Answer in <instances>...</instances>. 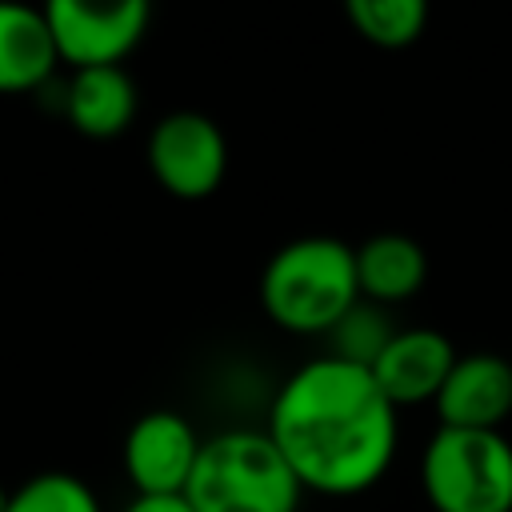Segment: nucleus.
<instances>
[{"instance_id":"obj_15","label":"nucleus","mask_w":512,"mask_h":512,"mask_svg":"<svg viewBox=\"0 0 512 512\" xmlns=\"http://www.w3.org/2000/svg\"><path fill=\"white\" fill-rule=\"evenodd\" d=\"M8 512H100V500L72 472H40L12 492Z\"/></svg>"},{"instance_id":"obj_6","label":"nucleus","mask_w":512,"mask_h":512,"mask_svg":"<svg viewBox=\"0 0 512 512\" xmlns=\"http://www.w3.org/2000/svg\"><path fill=\"white\" fill-rule=\"evenodd\" d=\"M148 168L176 200H204L220 188L228 144L204 112H168L148 136Z\"/></svg>"},{"instance_id":"obj_3","label":"nucleus","mask_w":512,"mask_h":512,"mask_svg":"<svg viewBox=\"0 0 512 512\" xmlns=\"http://www.w3.org/2000/svg\"><path fill=\"white\" fill-rule=\"evenodd\" d=\"M304 484L268 432L232 428L204 440L184 500L196 512H296Z\"/></svg>"},{"instance_id":"obj_4","label":"nucleus","mask_w":512,"mask_h":512,"mask_svg":"<svg viewBox=\"0 0 512 512\" xmlns=\"http://www.w3.org/2000/svg\"><path fill=\"white\" fill-rule=\"evenodd\" d=\"M420 484L436 512H512V444L504 432L440 428L420 456Z\"/></svg>"},{"instance_id":"obj_8","label":"nucleus","mask_w":512,"mask_h":512,"mask_svg":"<svg viewBox=\"0 0 512 512\" xmlns=\"http://www.w3.org/2000/svg\"><path fill=\"white\" fill-rule=\"evenodd\" d=\"M432 404L440 412V428L500 432V424L512 416V364L492 352L456 356Z\"/></svg>"},{"instance_id":"obj_17","label":"nucleus","mask_w":512,"mask_h":512,"mask_svg":"<svg viewBox=\"0 0 512 512\" xmlns=\"http://www.w3.org/2000/svg\"><path fill=\"white\" fill-rule=\"evenodd\" d=\"M8 504H12V492L0 484V512H8Z\"/></svg>"},{"instance_id":"obj_16","label":"nucleus","mask_w":512,"mask_h":512,"mask_svg":"<svg viewBox=\"0 0 512 512\" xmlns=\"http://www.w3.org/2000/svg\"><path fill=\"white\" fill-rule=\"evenodd\" d=\"M124 512H196L184 496H136Z\"/></svg>"},{"instance_id":"obj_12","label":"nucleus","mask_w":512,"mask_h":512,"mask_svg":"<svg viewBox=\"0 0 512 512\" xmlns=\"http://www.w3.org/2000/svg\"><path fill=\"white\" fill-rule=\"evenodd\" d=\"M356 280L360 300H372L380 308L412 300L428 280V256L412 236L380 232L356 248Z\"/></svg>"},{"instance_id":"obj_11","label":"nucleus","mask_w":512,"mask_h":512,"mask_svg":"<svg viewBox=\"0 0 512 512\" xmlns=\"http://www.w3.org/2000/svg\"><path fill=\"white\" fill-rule=\"evenodd\" d=\"M56 64L44 8L0 0V92H36L52 80Z\"/></svg>"},{"instance_id":"obj_1","label":"nucleus","mask_w":512,"mask_h":512,"mask_svg":"<svg viewBox=\"0 0 512 512\" xmlns=\"http://www.w3.org/2000/svg\"><path fill=\"white\" fill-rule=\"evenodd\" d=\"M268 436L304 492L356 496L388 472L400 420L368 368L320 356L280 384Z\"/></svg>"},{"instance_id":"obj_7","label":"nucleus","mask_w":512,"mask_h":512,"mask_svg":"<svg viewBox=\"0 0 512 512\" xmlns=\"http://www.w3.org/2000/svg\"><path fill=\"white\" fill-rule=\"evenodd\" d=\"M204 440L176 412H144L124 440V472L136 496H184Z\"/></svg>"},{"instance_id":"obj_9","label":"nucleus","mask_w":512,"mask_h":512,"mask_svg":"<svg viewBox=\"0 0 512 512\" xmlns=\"http://www.w3.org/2000/svg\"><path fill=\"white\" fill-rule=\"evenodd\" d=\"M452 364H456V348L448 344V336L432 328H396V336L368 372L376 376L380 392L396 408H404V404L436 400Z\"/></svg>"},{"instance_id":"obj_5","label":"nucleus","mask_w":512,"mask_h":512,"mask_svg":"<svg viewBox=\"0 0 512 512\" xmlns=\"http://www.w3.org/2000/svg\"><path fill=\"white\" fill-rule=\"evenodd\" d=\"M56 56L80 68H120L148 32L144 0H52L44 8Z\"/></svg>"},{"instance_id":"obj_13","label":"nucleus","mask_w":512,"mask_h":512,"mask_svg":"<svg viewBox=\"0 0 512 512\" xmlns=\"http://www.w3.org/2000/svg\"><path fill=\"white\" fill-rule=\"evenodd\" d=\"M392 336H396V328L388 324V312L380 304H372V300H356L336 320V328L324 340H328V356H336L344 364L372 368L380 360V352L388 348Z\"/></svg>"},{"instance_id":"obj_14","label":"nucleus","mask_w":512,"mask_h":512,"mask_svg":"<svg viewBox=\"0 0 512 512\" xmlns=\"http://www.w3.org/2000/svg\"><path fill=\"white\" fill-rule=\"evenodd\" d=\"M348 20L376 48H408L428 24V8L420 0H352Z\"/></svg>"},{"instance_id":"obj_2","label":"nucleus","mask_w":512,"mask_h":512,"mask_svg":"<svg viewBox=\"0 0 512 512\" xmlns=\"http://www.w3.org/2000/svg\"><path fill=\"white\" fill-rule=\"evenodd\" d=\"M356 300V248L332 236H300L284 244L260 276L264 312L272 324L300 336H328Z\"/></svg>"},{"instance_id":"obj_10","label":"nucleus","mask_w":512,"mask_h":512,"mask_svg":"<svg viewBox=\"0 0 512 512\" xmlns=\"http://www.w3.org/2000/svg\"><path fill=\"white\" fill-rule=\"evenodd\" d=\"M60 108L80 136L112 140L136 120V84L124 68H80L60 88Z\"/></svg>"}]
</instances>
